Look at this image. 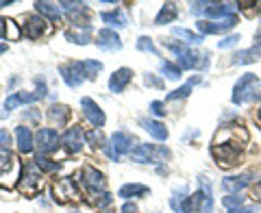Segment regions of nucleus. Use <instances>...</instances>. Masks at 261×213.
<instances>
[{
  "label": "nucleus",
  "mask_w": 261,
  "mask_h": 213,
  "mask_svg": "<svg viewBox=\"0 0 261 213\" xmlns=\"http://www.w3.org/2000/svg\"><path fill=\"white\" fill-rule=\"evenodd\" d=\"M102 70V63L96 59H85V61H72L68 65H61V78L70 87H81L85 78H96V74Z\"/></svg>",
  "instance_id": "f257e3e1"
},
{
  "label": "nucleus",
  "mask_w": 261,
  "mask_h": 213,
  "mask_svg": "<svg viewBox=\"0 0 261 213\" xmlns=\"http://www.w3.org/2000/svg\"><path fill=\"white\" fill-rule=\"evenodd\" d=\"M192 13L209 18V22L214 20H228L235 15V5L228 3H192Z\"/></svg>",
  "instance_id": "f03ea898"
},
{
  "label": "nucleus",
  "mask_w": 261,
  "mask_h": 213,
  "mask_svg": "<svg viewBox=\"0 0 261 213\" xmlns=\"http://www.w3.org/2000/svg\"><path fill=\"white\" fill-rule=\"evenodd\" d=\"M133 144H137L133 135L124 133V130H118V133L111 135L109 144L105 146V154H107V159H111V161H120L122 154H130L137 148Z\"/></svg>",
  "instance_id": "7ed1b4c3"
},
{
  "label": "nucleus",
  "mask_w": 261,
  "mask_h": 213,
  "mask_svg": "<svg viewBox=\"0 0 261 213\" xmlns=\"http://www.w3.org/2000/svg\"><path fill=\"white\" fill-rule=\"evenodd\" d=\"M211 154L222 168H233L238 166L242 157V146L238 142H214L211 146Z\"/></svg>",
  "instance_id": "20e7f679"
},
{
  "label": "nucleus",
  "mask_w": 261,
  "mask_h": 213,
  "mask_svg": "<svg viewBox=\"0 0 261 213\" xmlns=\"http://www.w3.org/2000/svg\"><path fill=\"white\" fill-rule=\"evenodd\" d=\"M42 185H44V174L39 172L37 163L35 161L24 163L22 176H20V192L27 194V196H33V194H37L39 190H42Z\"/></svg>",
  "instance_id": "39448f33"
},
{
  "label": "nucleus",
  "mask_w": 261,
  "mask_h": 213,
  "mask_svg": "<svg viewBox=\"0 0 261 213\" xmlns=\"http://www.w3.org/2000/svg\"><path fill=\"white\" fill-rule=\"evenodd\" d=\"M130 159L137 163H161L170 159V150L166 146H154V144H140L130 152Z\"/></svg>",
  "instance_id": "423d86ee"
},
{
  "label": "nucleus",
  "mask_w": 261,
  "mask_h": 213,
  "mask_svg": "<svg viewBox=\"0 0 261 213\" xmlns=\"http://www.w3.org/2000/svg\"><path fill=\"white\" fill-rule=\"evenodd\" d=\"M259 87V76L257 74H242L240 81L235 83L233 87V98L231 100L235 104H244V102H248L250 98H255V89Z\"/></svg>",
  "instance_id": "0eeeda50"
},
{
  "label": "nucleus",
  "mask_w": 261,
  "mask_h": 213,
  "mask_svg": "<svg viewBox=\"0 0 261 213\" xmlns=\"http://www.w3.org/2000/svg\"><path fill=\"white\" fill-rule=\"evenodd\" d=\"M81 183H83V187L89 192V194H102L105 192V185H107V181H105V174L100 170H96L94 166H85L83 170H81Z\"/></svg>",
  "instance_id": "6e6552de"
},
{
  "label": "nucleus",
  "mask_w": 261,
  "mask_h": 213,
  "mask_svg": "<svg viewBox=\"0 0 261 213\" xmlns=\"http://www.w3.org/2000/svg\"><path fill=\"white\" fill-rule=\"evenodd\" d=\"M59 144H61V135L57 133L55 128H39L37 135H35V146L39 148V154H53L59 150Z\"/></svg>",
  "instance_id": "1a4fd4ad"
},
{
  "label": "nucleus",
  "mask_w": 261,
  "mask_h": 213,
  "mask_svg": "<svg viewBox=\"0 0 261 213\" xmlns=\"http://www.w3.org/2000/svg\"><path fill=\"white\" fill-rule=\"evenodd\" d=\"M53 196L57 202H72L81 198L79 194V185L72 181V178H59V181H55L53 185Z\"/></svg>",
  "instance_id": "9d476101"
},
{
  "label": "nucleus",
  "mask_w": 261,
  "mask_h": 213,
  "mask_svg": "<svg viewBox=\"0 0 261 213\" xmlns=\"http://www.w3.org/2000/svg\"><path fill=\"white\" fill-rule=\"evenodd\" d=\"M61 11L68 15L72 24H76L81 29H89V20H87V5L85 3H59Z\"/></svg>",
  "instance_id": "9b49d317"
},
{
  "label": "nucleus",
  "mask_w": 261,
  "mask_h": 213,
  "mask_svg": "<svg viewBox=\"0 0 261 213\" xmlns=\"http://www.w3.org/2000/svg\"><path fill=\"white\" fill-rule=\"evenodd\" d=\"M235 24H238V15H233V18H228V20H222V22L198 20L196 22V29H198V33L205 37V35H220V33H224V31H231Z\"/></svg>",
  "instance_id": "f8f14e48"
},
{
  "label": "nucleus",
  "mask_w": 261,
  "mask_h": 213,
  "mask_svg": "<svg viewBox=\"0 0 261 213\" xmlns=\"http://www.w3.org/2000/svg\"><path fill=\"white\" fill-rule=\"evenodd\" d=\"M178 68L181 70H207L209 61L207 57H200V52L192 50V48H185V50L178 55Z\"/></svg>",
  "instance_id": "ddd939ff"
},
{
  "label": "nucleus",
  "mask_w": 261,
  "mask_h": 213,
  "mask_svg": "<svg viewBox=\"0 0 261 213\" xmlns=\"http://www.w3.org/2000/svg\"><path fill=\"white\" fill-rule=\"evenodd\" d=\"M61 144H63V148L68 150L70 154H74V152H79L81 148H83V144H85V133L81 130V126H70V128H65L63 135H61Z\"/></svg>",
  "instance_id": "4468645a"
},
{
  "label": "nucleus",
  "mask_w": 261,
  "mask_h": 213,
  "mask_svg": "<svg viewBox=\"0 0 261 213\" xmlns=\"http://www.w3.org/2000/svg\"><path fill=\"white\" fill-rule=\"evenodd\" d=\"M96 46L105 52H118L122 48V39L113 29H100L96 35Z\"/></svg>",
  "instance_id": "2eb2a0df"
},
{
  "label": "nucleus",
  "mask_w": 261,
  "mask_h": 213,
  "mask_svg": "<svg viewBox=\"0 0 261 213\" xmlns=\"http://www.w3.org/2000/svg\"><path fill=\"white\" fill-rule=\"evenodd\" d=\"M81 109H83V116L87 118V122L96 130L100 126H105V120H107V118H105V111L92 100V98H83V100H81Z\"/></svg>",
  "instance_id": "dca6fc26"
},
{
  "label": "nucleus",
  "mask_w": 261,
  "mask_h": 213,
  "mask_svg": "<svg viewBox=\"0 0 261 213\" xmlns=\"http://www.w3.org/2000/svg\"><path fill=\"white\" fill-rule=\"evenodd\" d=\"M24 33H27L29 39H39L48 33V22L42 15H27V20H24Z\"/></svg>",
  "instance_id": "f3484780"
},
{
  "label": "nucleus",
  "mask_w": 261,
  "mask_h": 213,
  "mask_svg": "<svg viewBox=\"0 0 261 213\" xmlns=\"http://www.w3.org/2000/svg\"><path fill=\"white\" fill-rule=\"evenodd\" d=\"M130 81H133V70H130V68H120V70H116V72L111 74V78H109V89H111L113 94H122Z\"/></svg>",
  "instance_id": "a211bd4d"
},
{
  "label": "nucleus",
  "mask_w": 261,
  "mask_h": 213,
  "mask_svg": "<svg viewBox=\"0 0 261 213\" xmlns=\"http://www.w3.org/2000/svg\"><path fill=\"white\" fill-rule=\"evenodd\" d=\"M39 96L37 92H15V94H9L7 96V100H5V109H15V107H22V104H31V102H35L39 100Z\"/></svg>",
  "instance_id": "6ab92c4d"
},
{
  "label": "nucleus",
  "mask_w": 261,
  "mask_h": 213,
  "mask_svg": "<svg viewBox=\"0 0 261 213\" xmlns=\"http://www.w3.org/2000/svg\"><path fill=\"white\" fill-rule=\"evenodd\" d=\"M15 142H18V150L22 154H31L33 148H35V137H33L31 128H27V126L15 128Z\"/></svg>",
  "instance_id": "aec40b11"
},
{
  "label": "nucleus",
  "mask_w": 261,
  "mask_h": 213,
  "mask_svg": "<svg viewBox=\"0 0 261 213\" xmlns=\"http://www.w3.org/2000/svg\"><path fill=\"white\" fill-rule=\"evenodd\" d=\"M250 174H238V176H226L222 181V190L226 194H240L244 187H248Z\"/></svg>",
  "instance_id": "412c9836"
},
{
  "label": "nucleus",
  "mask_w": 261,
  "mask_h": 213,
  "mask_svg": "<svg viewBox=\"0 0 261 213\" xmlns=\"http://www.w3.org/2000/svg\"><path fill=\"white\" fill-rule=\"evenodd\" d=\"M140 124L144 126V130L146 133H150L154 139H159V142H166L168 139V128L161 124V122H157V120H146V118H142L140 120Z\"/></svg>",
  "instance_id": "4be33fe9"
},
{
  "label": "nucleus",
  "mask_w": 261,
  "mask_h": 213,
  "mask_svg": "<svg viewBox=\"0 0 261 213\" xmlns=\"http://www.w3.org/2000/svg\"><path fill=\"white\" fill-rule=\"evenodd\" d=\"M118 194H120V198H142V196H148L150 190L140 183H128V185H122Z\"/></svg>",
  "instance_id": "5701e85b"
},
{
  "label": "nucleus",
  "mask_w": 261,
  "mask_h": 213,
  "mask_svg": "<svg viewBox=\"0 0 261 213\" xmlns=\"http://www.w3.org/2000/svg\"><path fill=\"white\" fill-rule=\"evenodd\" d=\"M70 118V109L65 104H53L50 109H48V120L53 122L55 126H63L65 122Z\"/></svg>",
  "instance_id": "b1692460"
},
{
  "label": "nucleus",
  "mask_w": 261,
  "mask_h": 213,
  "mask_svg": "<svg viewBox=\"0 0 261 213\" xmlns=\"http://www.w3.org/2000/svg\"><path fill=\"white\" fill-rule=\"evenodd\" d=\"M176 15H178V9H176V5L174 3H166V5H161V9L157 13V18H154V24H170L172 20H176Z\"/></svg>",
  "instance_id": "393cba45"
},
{
  "label": "nucleus",
  "mask_w": 261,
  "mask_h": 213,
  "mask_svg": "<svg viewBox=\"0 0 261 213\" xmlns=\"http://www.w3.org/2000/svg\"><path fill=\"white\" fill-rule=\"evenodd\" d=\"M35 9L42 13V18H48L50 22H59L61 20L59 5H53V3H35Z\"/></svg>",
  "instance_id": "a878e982"
},
{
  "label": "nucleus",
  "mask_w": 261,
  "mask_h": 213,
  "mask_svg": "<svg viewBox=\"0 0 261 213\" xmlns=\"http://www.w3.org/2000/svg\"><path fill=\"white\" fill-rule=\"evenodd\" d=\"M65 39L72 44L85 46L92 42V29H81V31H65Z\"/></svg>",
  "instance_id": "bb28decb"
},
{
  "label": "nucleus",
  "mask_w": 261,
  "mask_h": 213,
  "mask_svg": "<svg viewBox=\"0 0 261 213\" xmlns=\"http://www.w3.org/2000/svg\"><path fill=\"white\" fill-rule=\"evenodd\" d=\"M100 20L111 24V26H126V15L122 13L120 9H113V11H102L100 13Z\"/></svg>",
  "instance_id": "cd10ccee"
},
{
  "label": "nucleus",
  "mask_w": 261,
  "mask_h": 213,
  "mask_svg": "<svg viewBox=\"0 0 261 213\" xmlns=\"http://www.w3.org/2000/svg\"><path fill=\"white\" fill-rule=\"evenodd\" d=\"M196 83H200V76L190 78L183 87H178V89H174L172 94H168V96H166V100H181V98H187V96H190V92H192V87H194Z\"/></svg>",
  "instance_id": "c85d7f7f"
},
{
  "label": "nucleus",
  "mask_w": 261,
  "mask_h": 213,
  "mask_svg": "<svg viewBox=\"0 0 261 213\" xmlns=\"http://www.w3.org/2000/svg\"><path fill=\"white\" fill-rule=\"evenodd\" d=\"M13 168H18V159L13 157L11 150H3V148H0V176L7 174V172L13 170Z\"/></svg>",
  "instance_id": "c756f323"
},
{
  "label": "nucleus",
  "mask_w": 261,
  "mask_h": 213,
  "mask_svg": "<svg viewBox=\"0 0 261 213\" xmlns=\"http://www.w3.org/2000/svg\"><path fill=\"white\" fill-rule=\"evenodd\" d=\"M159 72L163 76H168L170 81H178L181 78V68H178V63H172V61H161L159 63Z\"/></svg>",
  "instance_id": "7c9ffc66"
},
{
  "label": "nucleus",
  "mask_w": 261,
  "mask_h": 213,
  "mask_svg": "<svg viewBox=\"0 0 261 213\" xmlns=\"http://www.w3.org/2000/svg\"><path fill=\"white\" fill-rule=\"evenodd\" d=\"M172 35L174 37H181V39H185V42L187 44H202V39H205V37H202L200 35V33H192V31H187V29H172Z\"/></svg>",
  "instance_id": "2f4dec72"
},
{
  "label": "nucleus",
  "mask_w": 261,
  "mask_h": 213,
  "mask_svg": "<svg viewBox=\"0 0 261 213\" xmlns=\"http://www.w3.org/2000/svg\"><path fill=\"white\" fill-rule=\"evenodd\" d=\"M185 200H187V190L185 187H178V190H174L172 198H170V207H172L176 213H181V207H183Z\"/></svg>",
  "instance_id": "473e14b6"
},
{
  "label": "nucleus",
  "mask_w": 261,
  "mask_h": 213,
  "mask_svg": "<svg viewBox=\"0 0 261 213\" xmlns=\"http://www.w3.org/2000/svg\"><path fill=\"white\" fill-rule=\"evenodd\" d=\"M35 163H37V168H39V170H44V172H55V170H59V168H61V163L50 161V159L46 157V154H37V157H35Z\"/></svg>",
  "instance_id": "72a5a7b5"
},
{
  "label": "nucleus",
  "mask_w": 261,
  "mask_h": 213,
  "mask_svg": "<svg viewBox=\"0 0 261 213\" xmlns=\"http://www.w3.org/2000/svg\"><path fill=\"white\" fill-rule=\"evenodd\" d=\"M222 204H224L228 211L238 209V207H242V204H244V196L242 194H226L224 198H222Z\"/></svg>",
  "instance_id": "f704fd0d"
},
{
  "label": "nucleus",
  "mask_w": 261,
  "mask_h": 213,
  "mask_svg": "<svg viewBox=\"0 0 261 213\" xmlns=\"http://www.w3.org/2000/svg\"><path fill=\"white\" fill-rule=\"evenodd\" d=\"M85 139L89 142L92 148H105V146H107V144H105V137H102L100 130H92V133H87Z\"/></svg>",
  "instance_id": "c9c22d12"
},
{
  "label": "nucleus",
  "mask_w": 261,
  "mask_h": 213,
  "mask_svg": "<svg viewBox=\"0 0 261 213\" xmlns=\"http://www.w3.org/2000/svg\"><path fill=\"white\" fill-rule=\"evenodd\" d=\"M137 50H142V52H150V55H157V48H154L152 39H150V37H146V35H142L140 39H137Z\"/></svg>",
  "instance_id": "e433bc0d"
},
{
  "label": "nucleus",
  "mask_w": 261,
  "mask_h": 213,
  "mask_svg": "<svg viewBox=\"0 0 261 213\" xmlns=\"http://www.w3.org/2000/svg\"><path fill=\"white\" fill-rule=\"evenodd\" d=\"M238 42H240V35L235 33V35H228V37L222 39V42H218V48H220V50H226V48H233Z\"/></svg>",
  "instance_id": "4c0bfd02"
},
{
  "label": "nucleus",
  "mask_w": 261,
  "mask_h": 213,
  "mask_svg": "<svg viewBox=\"0 0 261 213\" xmlns=\"http://www.w3.org/2000/svg\"><path fill=\"white\" fill-rule=\"evenodd\" d=\"M98 200H94L96 202V207L98 209H105V207H109V204L113 202V198H111V194H107V192H102V194H98L96 196Z\"/></svg>",
  "instance_id": "58836bf2"
},
{
  "label": "nucleus",
  "mask_w": 261,
  "mask_h": 213,
  "mask_svg": "<svg viewBox=\"0 0 261 213\" xmlns=\"http://www.w3.org/2000/svg\"><path fill=\"white\" fill-rule=\"evenodd\" d=\"M252 61H257V59H255V55H252L250 48H248V50H244V52L235 55V63H252Z\"/></svg>",
  "instance_id": "ea45409f"
},
{
  "label": "nucleus",
  "mask_w": 261,
  "mask_h": 213,
  "mask_svg": "<svg viewBox=\"0 0 261 213\" xmlns=\"http://www.w3.org/2000/svg\"><path fill=\"white\" fill-rule=\"evenodd\" d=\"M11 135H9V130H5V128H0V148L3 150H11Z\"/></svg>",
  "instance_id": "a19ab883"
},
{
  "label": "nucleus",
  "mask_w": 261,
  "mask_h": 213,
  "mask_svg": "<svg viewBox=\"0 0 261 213\" xmlns=\"http://www.w3.org/2000/svg\"><path fill=\"white\" fill-rule=\"evenodd\" d=\"M261 211V207L255 202V204H242V207H238V209H231L228 213H259Z\"/></svg>",
  "instance_id": "79ce46f5"
},
{
  "label": "nucleus",
  "mask_w": 261,
  "mask_h": 213,
  "mask_svg": "<svg viewBox=\"0 0 261 213\" xmlns=\"http://www.w3.org/2000/svg\"><path fill=\"white\" fill-rule=\"evenodd\" d=\"M18 35H20L18 26H15L11 20H7V37H9V39H18Z\"/></svg>",
  "instance_id": "37998d69"
},
{
  "label": "nucleus",
  "mask_w": 261,
  "mask_h": 213,
  "mask_svg": "<svg viewBox=\"0 0 261 213\" xmlns=\"http://www.w3.org/2000/svg\"><path fill=\"white\" fill-rule=\"evenodd\" d=\"M150 111L154 113V116H166V107H163V102H159V100H154L152 104H150Z\"/></svg>",
  "instance_id": "c03bdc74"
},
{
  "label": "nucleus",
  "mask_w": 261,
  "mask_h": 213,
  "mask_svg": "<svg viewBox=\"0 0 261 213\" xmlns=\"http://www.w3.org/2000/svg\"><path fill=\"white\" fill-rule=\"evenodd\" d=\"M144 83L148 85V87H163V81H159L154 74H146V78H144Z\"/></svg>",
  "instance_id": "a18cd8bd"
},
{
  "label": "nucleus",
  "mask_w": 261,
  "mask_h": 213,
  "mask_svg": "<svg viewBox=\"0 0 261 213\" xmlns=\"http://www.w3.org/2000/svg\"><path fill=\"white\" fill-rule=\"evenodd\" d=\"M7 20L5 18H0V39H3V37H7Z\"/></svg>",
  "instance_id": "49530a36"
},
{
  "label": "nucleus",
  "mask_w": 261,
  "mask_h": 213,
  "mask_svg": "<svg viewBox=\"0 0 261 213\" xmlns=\"http://www.w3.org/2000/svg\"><path fill=\"white\" fill-rule=\"evenodd\" d=\"M250 50H252V55H255V57H259V55H261V42H257L255 46L250 48Z\"/></svg>",
  "instance_id": "de8ad7c7"
},
{
  "label": "nucleus",
  "mask_w": 261,
  "mask_h": 213,
  "mask_svg": "<svg viewBox=\"0 0 261 213\" xmlns=\"http://www.w3.org/2000/svg\"><path fill=\"white\" fill-rule=\"evenodd\" d=\"M7 48H9L7 44H0V55H5V52H7Z\"/></svg>",
  "instance_id": "09e8293b"
},
{
  "label": "nucleus",
  "mask_w": 261,
  "mask_h": 213,
  "mask_svg": "<svg viewBox=\"0 0 261 213\" xmlns=\"http://www.w3.org/2000/svg\"><path fill=\"white\" fill-rule=\"evenodd\" d=\"M11 5V0H0V7H9Z\"/></svg>",
  "instance_id": "8fccbe9b"
},
{
  "label": "nucleus",
  "mask_w": 261,
  "mask_h": 213,
  "mask_svg": "<svg viewBox=\"0 0 261 213\" xmlns=\"http://www.w3.org/2000/svg\"><path fill=\"white\" fill-rule=\"evenodd\" d=\"M255 37H257V42H261V26L257 29V33H255Z\"/></svg>",
  "instance_id": "3c124183"
},
{
  "label": "nucleus",
  "mask_w": 261,
  "mask_h": 213,
  "mask_svg": "<svg viewBox=\"0 0 261 213\" xmlns=\"http://www.w3.org/2000/svg\"><path fill=\"white\" fill-rule=\"evenodd\" d=\"M257 116H259V120H261V107H259V111H257Z\"/></svg>",
  "instance_id": "603ef678"
}]
</instances>
